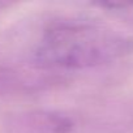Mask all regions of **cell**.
<instances>
[{
	"mask_svg": "<svg viewBox=\"0 0 133 133\" xmlns=\"http://www.w3.org/2000/svg\"><path fill=\"white\" fill-rule=\"evenodd\" d=\"M102 8H106L111 12H115L120 16L133 18V3H116V2H108V3H99L98 4Z\"/></svg>",
	"mask_w": 133,
	"mask_h": 133,
	"instance_id": "obj_3",
	"label": "cell"
},
{
	"mask_svg": "<svg viewBox=\"0 0 133 133\" xmlns=\"http://www.w3.org/2000/svg\"><path fill=\"white\" fill-rule=\"evenodd\" d=\"M9 133H72L73 120L56 111H28L9 117Z\"/></svg>",
	"mask_w": 133,
	"mask_h": 133,
	"instance_id": "obj_2",
	"label": "cell"
},
{
	"mask_svg": "<svg viewBox=\"0 0 133 133\" xmlns=\"http://www.w3.org/2000/svg\"><path fill=\"white\" fill-rule=\"evenodd\" d=\"M133 52V38L89 21L50 24L35 46L33 59L47 69H86L120 60Z\"/></svg>",
	"mask_w": 133,
	"mask_h": 133,
	"instance_id": "obj_1",
	"label": "cell"
}]
</instances>
